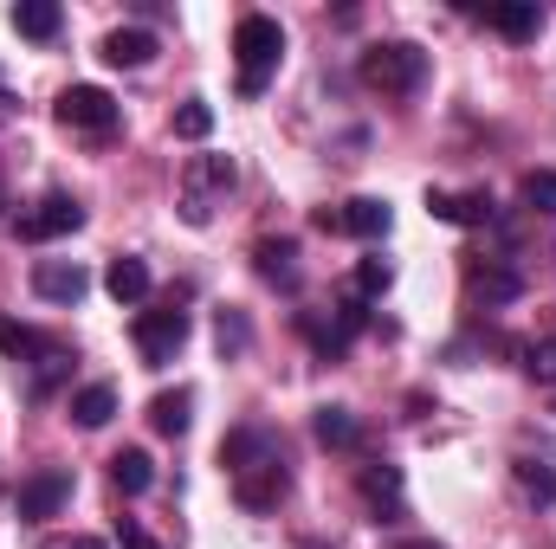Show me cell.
Masks as SVG:
<instances>
[{
	"instance_id": "603a6c76",
	"label": "cell",
	"mask_w": 556,
	"mask_h": 549,
	"mask_svg": "<svg viewBox=\"0 0 556 549\" xmlns=\"http://www.w3.org/2000/svg\"><path fill=\"white\" fill-rule=\"evenodd\" d=\"M104 291H111L117 304H142V297H149V266H142V259H130V253H124V259H111Z\"/></svg>"
},
{
	"instance_id": "5bb4252c",
	"label": "cell",
	"mask_w": 556,
	"mask_h": 549,
	"mask_svg": "<svg viewBox=\"0 0 556 549\" xmlns=\"http://www.w3.org/2000/svg\"><path fill=\"white\" fill-rule=\"evenodd\" d=\"M98 59L117 65V72H142V65L155 59V33H149V26H117V33H104Z\"/></svg>"
},
{
	"instance_id": "3957f363",
	"label": "cell",
	"mask_w": 556,
	"mask_h": 549,
	"mask_svg": "<svg viewBox=\"0 0 556 549\" xmlns=\"http://www.w3.org/2000/svg\"><path fill=\"white\" fill-rule=\"evenodd\" d=\"M233 59H240V98H260L285 59V26L273 13H240L233 26Z\"/></svg>"
},
{
	"instance_id": "f1b7e54d",
	"label": "cell",
	"mask_w": 556,
	"mask_h": 549,
	"mask_svg": "<svg viewBox=\"0 0 556 549\" xmlns=\"http://www.w3.org/2000/svg\"><path fill=\"white\" fill-rule=\"evenodd\" d=\"M389 284H395V266H389V259H382V253H376V259H363V266H356V297H363V304H369V297H382V291H389Z\"/></svg>"
},
{
	"instance_id": "30bf717a",
	"label": "cell",
	"mask_w": 556,
	"mask_h": 549,
	"mask_svg": "<svg viewBox=\"0 0 556 549\" xmlns=\"http://www.w3.org/2000/svg\"><path fill=\"white\" fill-rule=\"evenodd\" d=\"M356 485H363L376 524H402V518H408V505H402V465H363Z\"/></svg>"
},
{
	"instance_id": "9c48e42d",
	"label": "cell",
	"mask_w": 556,
	"mask_h": 549,
	"mask_svg": "<svg viewBox=\"0 0 556 549\" xmlns=\"http://www.w3.org/2000/svg\"><path fill=\"white\" fill-rule=\"evenodd\" d=\"M466 291H472V304H518L525 272L505 266V259H466Z\"/></svg>"
},
{
	"instance_id": "4fadbf2b",
	"label": "cell",
	"mask_w": 556,
	"mask_h": 549,
	"mask_svg": "<svg viewBox=\"0 0 556 549\" xmlns=\"http://www.w3.org/2000/svg\"><path fill=\"white\" fill-rule=\"evenodd\" d=\"M389 227H395V207L376 194H356L337 207V233H350V240H389Z\"/></svg>"
},
{
	"instance_id": "52a82bcc",
	"label": "cell",
	"mask_w": 556,
	"mask_h": 549,
	"mask_svg": "<svg viewBox=\"0 0 556 549\" xmlns=\"http://www.w3.org/2000/svg\"><path fill=\"white\" fill-rule=\"evenodd\" d=\"M78 227H85V207H78L72 194H59V188H52V194H39V201H33V207H26L20 220H13V233H20L26 246L65 240V233H78Z\"/></svg>"
},
{
	"instance_id": "d6a6232c",
	"label": "cell",
	"mask_w": 556,
	"mask_h": 549,
	"mask_svg": "<svg viewBox=\"0 0 556 549\" xmlns=\"http://www.w3.org/2000/svg\"><path fill=\"white\" fill-rule=\"evenodd\" d=\"M0 124H13V98L7 91H0Z\"/></svg>"
},
{
	"instance_id": "7402d4cb",
	"label": "cell",
	"mask_w": 556,
	"mask_h": 549,
	"mask_svg": "<svg viewBox=\"0 0 556 549\" xmlns=\"http://www.w3.org/2000/svg\"><path fill=\"white\" fill-rule=\"evenodd\" d=\"M253 266H260V278H273V284H298V240H260L253 246Z\"/></svg>"
},
{
	"instance_id": "9a60e30c",
	"label": "cell",
	"mask_w": 556,
	"mask_h": 549,
	"mask_svg": "<svg viewBox=\"0 0 556 549\" xmlns=\"http://www.w3.org/2000/svg\"><path fill=\"white\" fill-rule=\"evenodd\" d=\"M511 472H518V485H525V498L531 505H556V452H531V446H518V459H511Z\"/></svg>"
},
{
	"instance_id": "8fae6325",
	"label": "cell",
	"mask_w": 556,
	"mask_h": 549,
	"mask_svg": "<svg viewBox=\"0 0 556 549\" xmlns=\"http://www.w3.org/2000/svg\"><path fill=\"white\" fill-rule=\"evenodd\" d=\"M33 291H39L46 304H78V297L91 291V272H85L78 259H39V266H33Z\"/></svg>"
},
{
	"instance_id": "83f0119b",
	"label": "cell",
	"mask_w": 556,
	"mask_h": 549,
	"mask_svg": "<svg viewBox=\"0 0 556 549\" xmlns=\"http://www.w3.org/2000/svg\"><path fill=\"white\" fill-rule=\"evenodd\" d=\"M65 369H72V349H65V343H59L46 362H33V401H46V395L65 382Z\"/></svg>"
},
{
	"instance_id": "2e32d148",
	"label": "cell",
	"mask_w": 556,
	"mask_h": 549,
	"mask_svg": "<svg viewBox=\"0 0 556 549\" xmlns=\"http://www.w3.org/2000/svg\"><path fill=\"white\" fill-rule=\"evenodd\" d=\"M485 26L525 46V39L544 33V7H538V0H498V7H485Z\"/></svg>"
},
{
	"instance_id": "836d02e7",
	"label": "cell",
	"mask_w": 556,
	"mask_h": 549,
	"mask_svg": "<svg viewBox=\"0 0 556 549\" xmlns=\"http://www.w3.org/2000/svg\"><path fill=\"white\" fill-rule=\"evenodd\" d=\"M395 549H440V544H395Z\"/></svg>"
},
{
	"instance_id": "ac0fdd59",
	"label": "cell",
	"mask_w": 556,
	"mask_h": 549,
	"mask_svg": "<svg viewBox=\"0 0 556 549\" xmlns=\"http://www.w3.org/2000/svg\"><path fill=\"white\" fill-rule=\"evenodd\" d=\"M188 420H194V388H162V395L149 401V426H155L162 439L188 433Z\"/></svg>"
},
{
	"instance_id": "7a4b0ae2",
	"label": "cell",
	"mask_w": 556,
	"mask_h": 549,
	"mask_svg": "<svg viewBox=\"0 0 556 549\" xmlns=\"http://www.w3.org/2000/svg\"><path fill=\"white\" fill-rule=\"evenodd\" d=\"M356 72H363V85L382 91V98H415L420 85H427V46H415V39H376V46L356 59Z\"/></svg>"
},
{
	"instance_id": "ba28073f",
	"label": "cell",
	"mask_w": 556,
	"mask_h": 549,
	"mask_svg": "<svg viewBox=\"0 0 556 549\" xmlns=\"http://www.w3.org/2000/svg\"><path fill=\"white\" fill-rule=\"evenodd\" d=\"M65 505H72V472H59V465H52V472H33V478L13 491V511H20L26 524H46V518H59Z\"/></svg>"
},
{
	"instance_id": "277c9868",
	"label": "cell",
	"mask_w": 556,
	"mask_h": 549,
	"mask_svg": "<svg viewBox=\"0 0 556 549\" xmlns=\"http://www.w3.org/2000/svg\"><path fill=\"white\" fill-rule=\"evenodd\" d=\"M181 297H188V291H168L162 304L137 310V323H130V336H137V349H142L149 369H168V362L181 356V343H188V310H181Z\"/></svg>"
},
{
	"instance_id": "e575fe53",
	"label": "cell",
	"mask_w": 556,
	"mask_h": 549,
	"mask_svg": "<svg viewBox=\"0 0 556 549\" xmlns=\"http://www.w3.org/2000/svg\"><path fill=\"white\" fill-rule=\"evenodd\" d=\"M0 214H7V188H0Z\"/></svg>"
},
{
	"instance_id": "484cf974",
	"label": "cell",
	"mask_w": 556,
	"mask_h": 549,
	"mask_svg": "<svg viewBox=\"0 0 556 549\" xmlns=\"http://www.w3.org/2000/svg\"><path fill=\"white\" fill-rule=\"evenodd\" d=\"M175 137L181 142H207L214 137V104H207V98H188V104L175 111Z\"/></svg>"
},
{
	"instance_id": "8992f818",
	"label": "cell",
	"mask_w": 556,
	"mask_h": 549,
	"mask_svg": "<svg viewBox=\"0 0 556 549\" xmlns=\"http://www.w3.org/2000/svg\"><path fill=\"white\" fill-rule=\"evenodd\" d=\"M52 117H59L65 130H85V137H111L124 111H117V98H111L104 85H72V91H59Z\"/></svg>"
},
{
	"instance_id": "e0dca14e",
	"label": "cell",
	"mask_w": 556,
	"mask_h": 549,
	"mask_svg": "<svg viewBox=\"0 0 556 549\" xmlns=\"http://www.w3.org/2000/svg\"><path fill=\"white\" fill-rule=\"evenodd\" d=\"M52 349H59V343H52V336H39L33 323L0 317V356H7V362H26V369H33V362H46Z\"/></svg>"
},
{
	"instance_id": "5b68a950",
	"label": "cell",
	"mask_w": 556,
	"mask_h": 549,
	"mask_svg": "<svg viewBox=\"0 0 556 549\" xmlns=\"http://www.w3.org/2000/svg\"><path fill=\"white\" fill-rule=\"evenodd\" d=\"M233 181H240L233 155H194L181 168V220L188 227H207L214 220V194H233Z\"/></svg>"
},
{
	"instance_id": "ffe728a7",
	"label": "cell",
	"mask_w": 556,
	"mask_h": 549,
	"mask_svg": "<svg viewBox=\"0 0 556 549\" xmlns=\"http://www.w3.org/2000/svg\"><path fill=\"white\" fill-rule=\"evenodd\" d=\"M111 485H117L124 498H142V491L155 485V459H149L142 446H124V452L111 459Z\"/></svg>"
},
{
	"instance_id": "1f68e13d",
	"label": "cell",
	"mask_w": 556,
	"mask_h": 549,
	"mask_svg": "<svg viewBox=\"0 0 556 549\" xmlns=\"http://www.w3.org/2000/svg\"><path fill=\"white\" fill-rule=\"evenodd\" d=\"M46 549H104V544H98V537H52Z\"/></svg>"
},
{
	"instance_id": "cb8c5ba5",
	"label": "cell",
	"mask_w": 556,
	"mask_h": 549,
	"mask_svg": "<svg viewBox=\"0 0 556 549\" xmlns=\"http://www.w3.org/2000/svg\"><path fill=\"white\" fill-rule=\"evenodd\" d=\"M311 433H317V446H337V452H350V446L363 439V426H356V413L350 408H317Z\"/></svg>"
},
{
	"instance_id": "4dcf8cb0",
	"label": "cell",
	"mask_w": 556,
	"mask_h": 549,
	"mask_svg": "<svg viewBox=\"0 0 556 549\" xmlns=\"http://www.w3.org/2000/svg\"><path fill=\"white\" fill-rule=\"evenodd\" d=\"M117 544H124V549H162V544H155V537L137 524V518H117Z\"/></svg>"
},
{
	"instance_id": "4316f807",
	"label": "cell",
	"mask_w": 556,
	"mask_h": 549,
	"mask_svg": "<svg viewBox=\"0 0 556 549\" xmlns=\"http://www.w3.org/2000/svg\"><path fill=\"white\" fill-rule=\"evenodd\" d=\"M214 343H220V356H247V343H253L247 310H220V317H214Z\"/></svg>"
},
{
	"instance_id": "7c38bea8",
	"label": "cell",
	"mask_w": 556,
	"mask_h": 549,
	"mask_svg": "<svg viewBox=\"0 0 556 549\" xmlns=\"http://www.w3.org/2000/svg\"><path fill=\"white\" fill-rule=\"evenodd\" d=\"M427 214L446 220V227H485V220H492V194H485V188H466V194L427 188Z\"/></svg>"
},
{
	"instance_id": "d4e9b609",
	"label": "cell",
	"mask_w": 556,
	"mask_h": 549,
	"mask_svg": "<svg viewBox=\"0 0 556 549\" xmlns=\"http://www.w3.org/2000/svg\"><path fill=\"white\" fill-rule=\"evenodd\" d=\"M518 201H525L531 214H544V220H556V168H531V175L518 181Z\"/></svg>"
},
{
	"instance_id": "6da1fadb",
	"label": "cell",
	"mask_w": 556,
	"mask_h": 549,
	"mask_svg": "<svg viewBox=\"0 0 556 549\" xmlns=\"http://www.w3.org/2000/svg\"><path fill=\"white\" fill-rule=\"evenodd\" d=\"M220 465L233 472V505L253 511V518L278 511L285 491H291V472H285V459H278V439L260 433V426H233V433L220 439Z\"/></svg>"
},
{
	"instance_id": "f546056e",
	"label": "cell",
	"mask_w": 556,
	"mask_h": 549,
	"mask_svg": "<svg viewBox=\"0 0 556 549\" xmlns=\"http://www.w3.org/2000/svg\"><path fill=\"white\" fill-rule=\"evenodd\" d=\"M525 369H531V382L556 388V336H544V343H531V349H525Z\"/></svg>"
},
{
	"instance_id": "d6986e66",
	"label": "cell",
	"mask_w": 556,
	"mask_h": 549,
	"mask_svg": "<svg viewBox=\"0 0 556 549\" xmlns=\"http://www.w3.org/2000/svg\"><path fill=\"white\" fill-rule=\"evenodd\" d=\"M111 413H117V388H111V382H85V388L72 395V420H78L85 433L111 426Z\"/></svg>"
},
{
	"instance_id": "44dd1931",
	"label": "cell",
	"mask_w": 556,
	"mask_h": 549,
	"mask_svg": "<svg viewBox=\"0 0 556 549\" xmlns=\"http://www.w3.org/2000/svg\"><path fill=\"white\" fill-rule=\"evenodd\" d=\"M7 20H13L20 39H59V26H65V13H59L52 0H20Z\"/></svg>"
}]
</instances>
